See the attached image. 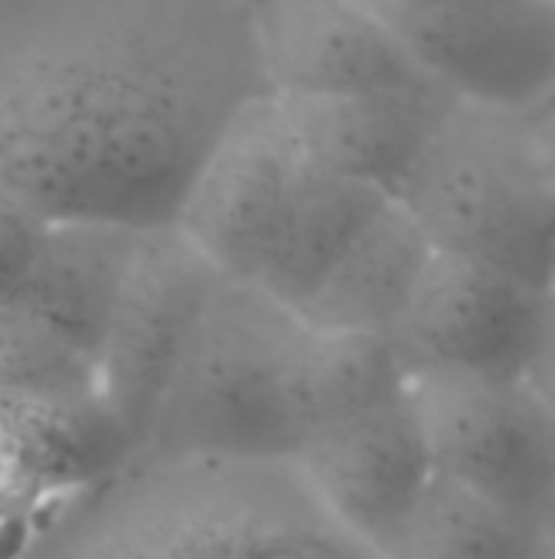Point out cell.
<instances>
[{
  "instance_id": "9a60e30c",
  "label": "cell",
  "mask_w": 555,
  "mask_h": 559,
  "mask_svg": "<svg viewBox=\"0 0 555 559\" xmlns=\"http://www.w3.org/2000/svg\"><path fill=\"white\" fill-rule=\"evenodd\" d=\"M406 383L389 337L337 334L301 324L288 364L291 459L311 439L393 400Z\"/></svg>"
},
{
  "instance_id": "8fae6325",
  "label": "cell",
  "mask_w": 555,
  "mask_h": 559,
  "mask_svg": "<svg viewBox=\"0 0 555 559\" xmlns=\"http://www.w3.org/2000/svg\"><path fill=\"white\" fill-rule=\"evenodd\" d=\"M275 98L317 170L389 197L402 190L435 131L461 102L432 79L347 95Z\"/></svg>"
},
{
  "instance_id": "4fadbf2b",
  "label": "cell",
  "mask_w": 555,
  "mask_h": 559,
  "mask_svg": "<svg viewBox=\"0 0 555 559\" xmlns=\"http://www.w3.org/2000/svg\"><path fill=\"white\" fill-rule=\"evenodd\" d=\"M435 242L393 197L357 236L298 318L321 331L389 337L412 301Z\"/></svg>"
},
{
  "instance_id": "7a4b0ae2",
  "label": "cell",
  "mask_w": 555,
  "mask_h": 559,
  "mask_svg": "<svg viewBox=\"0 0 555 559\" xmlns=\"http://www.w3.org/2000/svg\"><path fill=\"white\" fill-rule=\"evenodd\" d=\"M396 200L435 249L540 292L555 282V167L530 115L458 102Z\"/></svg>"
},
{
  "instance_id": "30bf717a",
  "label": "cell",
  "mask_w": 555,
  "mask_h": 559,
  "mask_svg": "<svg viewBox=\"0 0 555 559\" xmlns=\"http://www.w3.org/2000/svg\"><path fill=\"white\" fill-rule=\"evenodd\" d=\"M268 92L347 95L429 79L366 0H255Z\"/></svg>"
},
{
  "instance_id": "9c48e42d",
  "label": "cell",
  "mask_w": 555,
  "mask_h": 559,
  "mask_svg": "<svg viewBox=\"0 0 555 559\" xmlns=\"http://www.w3.org/2000/svg\"><path fill=\"white\" fill-rule=\"evenodd\" d=\"M288 465L340 531L383 559L438 475L409 383L376 409L311 439Z\"/></svg>"
},
{
  "instance_id": "603a6c76",
  "label": "cell",
  "mask_w": 555,
  "mask_h": 559,
  "mask_svg": "<svg viewBox=\"0 0 555 559\" xmlns=\"http://www.w3.org/2000/svg\"><path fill=\"white\" fill-rule=\"evenodd\" d=\"M540 524H543V537H546L550 557L555 559V491L553 498H550V504H546V511H543V518H540Z\"/></svg>"
},
{
  "instance_id": "e0dca14e",
  "label": "cell",
  "mask_w": 555,
  "mask_h": 559,
  "mask_svg": "<svg viewBox=\"0 0 555 559\" xmlns=\"http://www.w3.org/2000/svg\"><path fill=\"white\" fill-rule=\"evenodd\" d=\"M101 396L98 364L36 314L0 308V403H82Z\"/></svg>"
},
{
  "instance_id": "8992f818",
  "label": "cell",
  "mask_w": 555,
  "mask_h": 559,
  "mask_svg": "<svg viewBox=\"0 0 555 559\" xmlns=\"http://www.w3.org/2000/svg\"><path fill=\"white\" fill-rule=\"evenodd\" d=\"M222 278L173 223L144 229L98 354L101 396L124 426L134 455Z\"/></svg>"
},
{
  "instance_id": "ba28073f",
  "label": "cell",
  "mask_w": 555,
  "mask_h": 559,
  "mask_svg": "<svg viewBox=\"0 0 555 559\" xmlns=\"http://www.w3.org/2000/svg\"><path fill=\"white\" fill-rule=\"evenodd\" d=\"M543 311L546 292L435 249L389 344L406 380L432 373L527 377Z\"/></svg>"
},
{
  "instance_id": "6da1fadb",
  "label": "cell",
  "mask_w": 555,
  "mask_h": 559,
  "mask_svg": "<svg viewBox=\"0 0 555 559\" xmlns=\"http://www.w3.org/2000/svg\"><path fill=\"white\" fill-rule=\"evenodd\" d=\"M258 95L255 0H0V180L46 219L177 223Z\"/></svg>"
},
{
  "instance_id": "52a82bcc",
  "label": "cell",
  "mask_w": 555,
  "mask_h": 559,
  "mask_svg": "<svg viewBox=\"0 0 555 559\" xmlns=\"http://www.w3.org/2000/svg\"><path fill=\"white\" fill-rule=\"evenodd\" d=\"M311 170L278 98H252L200 164L180 213L203 255L229 278L252 285L304 174Z\"/></svg>"
},
{
  "instance_id": "ffe728a7",
  "label": "cell",
  "mask_w": 555,
  "mask_h": 559,
  "mask_svg": "<svg viewBox=\"0 0 555 559\" xmlns=\"http://www.w3.org/2000/svg\"><path fill=\"white\" fill-rule=\"evenodd\" d=\"M46 216L0 187V308L13 305L39 252Z\"/></svg>"
},
{
  "instance_id": "5b68a950",
  "label": "cell",
  "mask_w": 555,
  "mask_h": 559,
  "mask_svg": "<svg viewBox=\"0 0 555 559\" xmlns=\"http://www.w3.org/2000/svg\"><path fill=\"white\" fill-rule=\"evenodd\" d=\"M455 98L533 115L555 95V0H366Z\"/></svg>"
},
{
  "instance_id": "d6986e66",
  "label": "cell",
  "mask_w": 555,
  "mask_h": 559,
  "mask_svg": "<svg viewBox=\"0 0 555 559\" xmlns=\"http://www.w3.org/2000/svg\"><path fill=\"white\" fill-rule=\"evenodd\" d=\"M262 559H383L347 531H340L307 495L298 472L291 468V481L275 508L268 524Z\"/></svg>"
},
{
  "instance_id": "2e32d148",
  "label": "cell",
  "mask_w": 555,
  "mask_h": 559,
  "mask_svg": "<svg viewBox=\"0 0 555 559\" xmlns=\"http://www.w3.org/2000/svg\"><path fill=\"white\" fill-rule=\"evenodd\" d=\"M386 559H553L543 524L435 475Z\"/></svg>"
},
{
  "instance_id": "7402d4cb",
  "label": "cell",
  "mask_w": 555,
  "mask_h": 559,
  "mask_svg": "<svg viewBox=\"0 0 555 559\" xmlns=\"http://www.w3.org/2000/svg\"><path fill=\"white\" fill-rule=\"evenodd\" d=\"M530 118H533V128H536V134H540V141H543V147H546V154H550L555 167V95L540 111H533Z\"/></svg>"
},
{
  "instance_id": "ac0fdd59",
  "label": "cell",
  "mask_w": 555,
  "mask_h": 559,
  "mask_svg": "<svg viewBox=\"0 0 555 559\" xmlns=\"http://www.w3.org/2000/svg\"><path fill=\"white\" fill-rule=\"evenodd\" d=\"M20 559H141L105 485L65 504Z\"/></svg>"
},
{
  "instance_id": "cb8c5ba5",
  "label": "cell",
  "mask_w": 555,
  "mask_h": 559,
  "mask_svg": "<svg viewBox=\"0 0 555 559\" xmlns=\"http://www.w3.org/2000/svg\"><path fill=\"white\" fill-rule=\"evenodd\" d=\"M373 3H393V7H406V3H419V0H373Z\"/></svg>"
},
{
  "instance_id": "5bb4252c",
  "label": "cell",
  "mask_w": 555,
  "mask_h": 559,
  "mask_svg": "<svg viewBox=\"0 0 555 559\" xmlns=\"http://www.w3.org/2000/svg\"><path fill=\"white\" fill-rule=\"evenodd\" d=\"M389 200L376 187L324 174L311 164L252 285L298 314Z\"/></svg>"
},
{
  "instance_id": "277c9868",
  "label": "cell",
  "mask_w": 555,
  "mask_h": 559,
  "mask_svg": "<svg viewBox=\"0 0 555 559\" xmlns=\"http://www.w3.org/2000/svg\"><path fill=\"white\" fill-rule=\"evenodd\" d=\"M435 472L540 521L555 491V419L527 377H412Z\"/></svg>"
},
{
  "instance_id": "d4e9b609",
  "label": "cell",
  "mask_w": 555,
  "mask_h": 559,
  "mask_svg": "<svg viewBox=\"0 0 555 559\" xmlns=\"http://www.w3.org/2000/svg\"><path fill=\"white\" fill-rule=\"evenodd\" d=\"M0 187H3V180H0Z\"/></svg>"
},
{
  "instance_id": "44dd1931",
  "label": "cell",
  "mask_w": 555,
  "mask_h": 559,
  "mask_svg": "<svg viewBox=\"0 0 555 559\" xmlns=\"http://www.w3.org/2000/svg\"><path fill=\"white\" fill-rule=\"evenodd\" d=\"M530 386L540 393V400L550 406L555 419V282L546 292V311H543V328H540V341L527 370Z\"/></svg>"
},
{
  "instance_id": "7c38bea8",
  "label": "cell",
  "mask_w": 555,
  "mask_h": 559,
  "mask_svg": "<svg viewBox=\"0 0 555 559\" xmlns=\"http://www.w3.org/2000/svg\"><path fill=\"white\" fill-rule=\"evenodd\" d=\"M141 236L144 229L111 219H49L13 305L56 328L98 364Z\"/></svg>"
},
{
  "instance_id": "3957f363",
  "label": "cell",
  "mask_w": 555,
  "mask_h": 559,
  "mask_svg": "<svg viewBox=\"0 0 555 559\" xmlns=\"http://www.w3.org/2000/svg\"><path fill=\"white\" fill-rule=\"evenodd\" d=\"M301 324L255 285L222 278L134 462H291L288 364Z\"/></svg>"
}]
</instances>
